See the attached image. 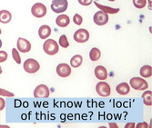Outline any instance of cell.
Returning <instances> with one entry per match:
<instances>
[{
    "label": "cell",
    "instance_id": "cell-19",
    "mask_svg": "<svg viewBox=\"0 0 152 128\" xmlns=\"http://www.w3.org/2000/svg\"><path fill=\"white\" fill-rule=\"evenodd\" d=\"M101 56V52L99 48L96 47H94L90 50L89 52V58L92 60V61H96L100 58Z\"/></svg>",
    "mask_w": 152,
    "mask_h": 128
},
{
    "label": "cell",
    "instance_id": "cell-12",
    "mask_svg": "<svg viewBox=\"0 0 152 128\" xmlns=\"http://www.w3.org/2000/svg\"><path fill=\"white\" fill-rule=\"evenodd\" d=\"M95 76L100 81H104L107 77V71L102 65H98L95 68Z\"/></svg>",
    "mask_w": 152,
    "mask_h": 128
},
{
    "label": "cell",
    "instance_id": "cell-22",
    "mask_svg": "<svg viewBox=\"0 0 152 128\" xmlns=\"http://www.w3.org/2000/svg\"><path fill=\"white\" fill-rule=\"evenodd\" d=\"M133 5L136 7V8L141 9L146 7L147 0H133Z\"/></svg>",
    "mask_w": 152,
    "mask_h": 128
},
{
    "label": "cell",
    "instance_id": "cell-13",
    "mask_svg": "<svg viewBox=\"0 0 152 128\" xmlns=\"http://www.w3.org/2000/svg\"><path fill=\"white\" fill-rule=\"evenodd\" d=\"M51 35V28L47 25H41L38 29V36L41 39H46L48 38L49 36Z\"/></svg>",
    "mask_w": 152,
    "mask_h": 128
},
{
    "label": "cell",
    "instance_id": "cell-18",
    "mask_svg": "<svg viewBox=\"0 0 152 128\" xmlns=\"http://www.w3.org/2000/svg\"><path fill=\"white\" fill-rule=\"evenodd\" d=\"M140 74L143 78H148L152 76V67L150 65H144L140 68Z\"/></svg>",
    "mask_w": 152,
    "mask_h": 128
},
{
    "label": "cell",
    "instance_id": "cell-32",
    "mask_svg": "<svg viewBox=\"0 0 152 128\" xmlns=\"http://www.w3.org/2000/svg\"><path fill=\"white\" fill-rule=\"evenodd\" d=\"M109 126H110V127H113V126H114V127H118V125H117L116 124H112V123H111V124H109Z\"/></svg>",
    "mask_w": 152,
    "mask_h": 128
},
{
    "label": "cell",
    "instance_id": "cell-30",
    "mask_svg": "<svg viewBox=\"0 0 152 128\" xmlns=\"http://www.w3.org/2000/svg\"><path fill=\"white\" fill-rule=\"evenodd\" d=\"M0 102H1V106H0V110H3L5 108V105H6L5 100H4L3 98H0Z\"/></svg>",
    "mask_w": 152,
    "mask_h": 128
},
{
    "label": "cell",
    "instance_id": "cell-29",
    "mask_svg": "<svg viewBox=\"0 0 152 128\" xmlns=\"http://www.w3.org/2000/svg\"><path fill=\"white\" fill-rule=\"evenodd\" d=\"M137 128H142V127H144V128H147V127H148V124L147 123H140V124H137Z\"/></svg>",
    "mask_w": 152,
    "mask_h": 128
},
{
    "label": "cell",
    "instance_id": "cell-16",
    "mask_svg": "<svg viewBox=\"0 0 152 128\" xmlns=\"http://www.w3.org/2000/svg\"><path fill=\"white\" fill-rule=\"evenodd\" d=\"M12 15L11 13L7 10H1L0 11V23L7 24L11 21Z\"/></svg>",
    "mask_w": 152,
    "mask_h": 128
},
{
    "label": "cell",
    "instance_id": "cell-37",
    "mask_svg": "<svg viewBox=\"0 0 152 128\" xmlns=\"http://www.w3.org/2000/svg\"><path fill=\"white\" fill-rule=\"evenodd\" d=\"M0 34H1V29H0Z\"/></svg>",
    "mask_w": 152,
    "mask_h": 128
},
{
    "label": "cell",
    "instance_id": "cell-10",
    "mask_svg": "<svg viewBox=\"0 0 152 128\" xmlns=\"http://www.w3.org/2000/svg\"><path fill=\"white\" fill-rule=\"evenodd\" d=\"M17 47H18L17 49L19 52L27 53V52H29L31 49V44L28 40H26L23 37H19L18 39V42H17Z\"/></svg>",
    "mask_w": 152,
    "mask_h": 128
},
{
    "label": "cell",
    "instance_id": "cell-23",
    "mask_svg": "<svg viewBox=\"0 0 152 128\" xmlns=\"http://www.w3.org/2000/svg\"><path fill=\"white\" fill-rule=\"evenodd\" d=\"M12 56H13V59L16 61V63H18V64L21 63V57L19 55V52L17 48L12 49Z\"/></svg>",
    "mask_w": 152,
    "mask_h": 128
},
{
    "label": "cell",
    "instance_id": "cell-2",
    "mask_svg": "<svg viewBox=\"0 0 152 128\" xmlns=\"http://www.w3.org/2000/svg\"><path fill=\"white\" fill-rule=\"evenodd\" d=\"M24 70L26 71V73H29V74H35L37 73V71L39 70L40 68V65H39V63L33 59V58H29V59H26L25 62H24Z\"/></svg>",
    "mask_w": 152,
    "mask_h": 128
},
{
    "label": "cell",
    "instance_id": "cell-36",
    "mask_svg": "<svg viewBox=\"0 0 152 128\" xmlns=\"http://www.w3.org/2000/svg\"><path fill=\"white\" fill-rule=\"evenodd\" d=\"M108 1H111L112 2V1H115V0H108Z\"/></svg>",
    "mask_w": 152,
    "mask_h": 128
},
{
    "label": "cell",
    "instance_id": "cell-3",
    "mask_svg": "<svg viewBox=\"0 0 152 128\" xmlns=\"http://www.w3.org/2000/svg\"><path fill=\"white\" fill-rule=\"evenodd\" d=\"M130 87L135 90H146L148 87L147 81H145L142 77H133L129 81Z\"/></svg>",
    "mask_w": 152,
    "mask_h": 128
},
{
    "label": "cell",
    "instance_id": "cell-24",
    "mask_svg": "<svg viewBox=\"0 0 152 128\" xmlns=\"http://www.w3.org/2000/svg\"><path fill=\"white\" fill-rule=\"evenodd\" d=\"M59 45L63 47V48H66L69 46V43L67 41V38L66 36V35H62L60 37H59Z\"/></svg>",
    "mask_w": 152,
    "mask_h": 128
},
{
    "label": "cell",
    "instance_id": "cell-34",
    "mask_svg": "<svg viewBox=\"0 0 152 128\" xmlns=\"http://www.w3.org/2000/svg\"><path fill=\"white\" fill-rule=\"evenodd\" d=\"M1 47H2V41L0 39V48H1Z\"/></svg>",
    "mask_w": 152,
    "mask_h": 128
},
{
    "label": "cell",
    "instance_id": "cell-35",
    "mask_svg": "<svg viewBox=\"0 0 152 128\" xmlns=\"http://www.w3.org/2000/svg\"><path fill=\"white\" fill-rule=\"evenodd\" d=\"M2 74V68H1V66H0V75Z\"/></svg>",
    "mask_w": 152,
    "mask_h": 128
},
{
    "label": "cell",
    "instance_id": "cell-9",
    "mask_svg": "<svg viewBox=\"0 0 152 128\" xmlns=\"http://www.w3.org/2000/svg\"><path fill=\"white\" fill-rule=\"evenodd\" d=\"M89 39V33L86 29H78L74 34V40L77 43H85Z\"/></svg>",
    "mask_w": 152,
    "mask_h": 128
},
{
    "label": "cell",
    "instance_id": "cell-8",
    "mask_svg": "<svg viewBox=\"0 0 152 128\" xmlns=\"http://www.w3.org/2000/svg\"><path fill=\"white\" fill-rule=\"evenodd\" d=\"M93 20H94V23L98 25H104L107 23L108 21V16L107 14L103 12V11H98L95 15H94V17H93Z\"/></svg>",
    "mask_w": 152,
    "mask_h": 128
},
{
    "label": "cell",
    "instance_id": "cell-5",
    "mask_svg": "<svg viewBox=\"0 0 152 128\" xmlns=\"http://www.w3.org/2000/svg\"><path fill=\"white\" fill-rule=\"evenodd\" d=\"M68 3L66 0H53L51 3V9L55 13H63L67 9Z\"/></svg>",
    "mask_w": 152,
    "mask_h": 128
},
{
    "label": "cell",
    "instance_id": "cell-20",
    "mask_svg": "<svg viewBox=\"0 0 152 128\" xmlns=\"http://www.w3.org/2000/svg\"><path fill=\"white\" fill-rule=\"evenodd\" d=\"M82 62H83L82 56L80 55H76L73 56V57L71 58V60H70V65L77 68V67L81 65Z\"/></svg>",
    "mask_w": 152,
    "mask_h": 128
},
{
    "label": "cell",
    "instance_id": "cell-33",
    "mask_svg": "<svg viewBox=\"0 0 152 128\" xmlns=\"http://www.w3.org/2000/svg\"><path fill=\"white\" fill-rule=\"evenodd\" d=\"M148 7L149 9H151V0H148Z\"/></svg>",
    "mask_w": 152,
    "mask_h": 128
},
{
    "label": "cell",
    "instance_id": "cell-26",
    "mask_svg": "<svg viewBox=\"0 0 152 128\" xmlns=\"http://www.w3.org/2000/svg\"><path fill=\"white\" fill-rule=\"evenodd\" d=\"M0 95H2V96H7V97H13L14 95L13 93L7 91V90H5V89H2V88H0Z\"/></svg>",
    "mask_w": 152,
    "mask_h": 128
},
{
    "label": "cell",
    "instance_id": "cell-11",
    "mask_svg": "<svg viewBox=\"0 0 152 128\" xmlns=\"http://www.w3.org/2000/svg\"><path fill=\"white\" fill-rule=\"evenodd\" d=\"M56 70L57 74L61 77H67L71 74V68L67 64H59Z\"/></svg>",
    "mask_w": 152,
    "mask_h": 128
},
{
    "label": "cell",
    "instance_id": "cell-4",
    "mask_svg": "<svg viewBox=\"0 0 152 128\" xmlns=\"http://www.w3.org/2000/svg\"><path fill=\"white\" fill-rule=\"evenodd\" d=\"M96 91L99 95H100L102 97H107L110 95V93H111V89H110L109 84L104 81H101L96 84Z\"/></svg>",
    "mask_w": 152,
    "mask_h": 128
},
{
    "label": "cell",
    "instance_id": "cell-6",
    "mask_svg": "<svg viewBox=\"0 0 152 128\" xmlns=\"http://www.w3.org/2000/svg\"><path fill=\"white\" fill-rule=\"evenodd\" d=\"M31 13L35 17L41 18L46 16L47 7L42 3H36L35 5H33V7L31 8Z\"/></svg>",
    "mask_w": 152,
    "mask_h": 128
},
{
    "label": "cell",
    "instance_id": "cell-21",
    "mask_svg": "<svg viewBox=\"0 0 152 128\" xmlns=\"http://www.w3.org/2000/svg\"><path fill=\"white\" fill-rule=\"evenodd\" d=\"M143 102L146 105L151 106L152 105V92L151 91H146L142 95Z\"/></svg>",
    "mask_w": 152,
    "mask_h": 128
},
{
    "label": "cell",
    "instance_id": "cell-31",
    "mask_svg": "<svg viewBox=\"0 0 152 128\" xmlns=\"http://www.w3.org/2000/svg\"><path fill=\"white\" fill-rule=\"evenodd\" d=\"M136 125H135V124H133V123H129V124H127L126 125H125V127L126 128H129V127H135Z\"/></svg>",
    "mask_w": 152,
    "mask_h": 128
},
{
    "label": "cell",
    "instance_id": "cell-25",
    "mask_svg": "<svg viewBox=\"0 0 152 128\" xmlns=\"http://www.w3.org/2000/svg\"><path fill=\"white\" fill-rule=\"evenodd\" d=\"M73 22L76 25H80L82 24V22H83V18H82V17L80 15H78V14H76V15L74 16V17H73Z\"/></svg>",
    "mask_w": 152,
    "mask_h": 128
},
{
    "label": "cell",
    "instance_id": "cell-17",
    "mask_svg": "<svg viewBox=\"0 0 152 128\" xmlns=\"http://www.w3.org/2000/svg\"><path fill=\"white\" fill-rule=\"evenodd\" d=\"M95 5L96 7H99L101 11L107 13V14H116L119 11V8H112L110 7H107V6H103L99 4L98 2H95Z\"/></svg>",
    "mask_w": 152,
    "mask_h": 128
},
{
    "label": "cell",
    "instance_id": "cell-14",
    "mask_svg": "<svg viewBox=\"0 0 152 128\" xmlns=\"http://www.w3.org/2000/svg\"><path fill=\"white\" fill-rule=\"evenodd\" d=\"M116 90H117L118 94H119L121 95H128L129 93L130 87H129V84H127V83H121V84L117 85Z\"/></svg>",
    "mask_w": 152,
    "mask_h": 128
},
{
    "label": "cell",
    "instance_id": "cell-15",
    "mask_svg": "<svg viewBox=\"0 0 152 128\" xmlns=\"http://www.w3.org/2000/svg\"><path fill=\"white\" fill-rule=\"evenodd\" d=\"M70 23V19L66 15H60L56 19V24L59 27H66Z\"/></svg>",
    "mask_w": 152,
    "mask_h": 128
},
{
    "label": "cell",
    "instance_id": "cell-7",
    "mask_svg": "<svg viewBox=\"0 0 152 128\" xmlns=\"http://www.w3.org/2000/svg\"><path fill=\"white\" fill-rule=\"evenodd\" d=\"M33 95L36 98H48L50 95V92L46 84H39L35 88Z\"/></svg>",
    "mask_w": 152,
    "mask_h": 128
},
{
    "label": "cell",
    "instance_id": "cell-28",
    "mask_svg": "<svg viewBox=\"0 0 152 128\" xmlns=\"http://www.w3.org/2000/svg\"><path fill=\"white\" fill-rule=\"evenodd\" d=\"M93 2V0H78V3L81 6H89Z\"/></svg>",
    "mask_w": 152,
    "mask_h": 128
},
{
    "label": "cell",
    "instance_id": "cell-1",
    "mask_svg": "<svg viewBox=\"0 0 152 128\" xmlns=\"http://www.w3.org/2000/svg\"><path fill=\"white\" fill-rule=\"evenodd\" d=\"M43 50L49 55H54L58 52V44L54 39H48L43 45Z\"/></svg>",
    "mask_w": 152,
    "mask_h": 128
},
{
    "label": "cell",
    "instance_id": "cell-27",
    "mask_svg": "<svg viewBox=\"0 0 152 128\" xmlns=\"http://www.w3.org/2000/svg\"><path fill=\"white\" fill-rule=\"evenodd\" d=\"M7 53L5 51H0V63H3L7 59Z\"/></svg>",
    "mask_w": 152,
    "mask_h": 128
}]
</instances>
